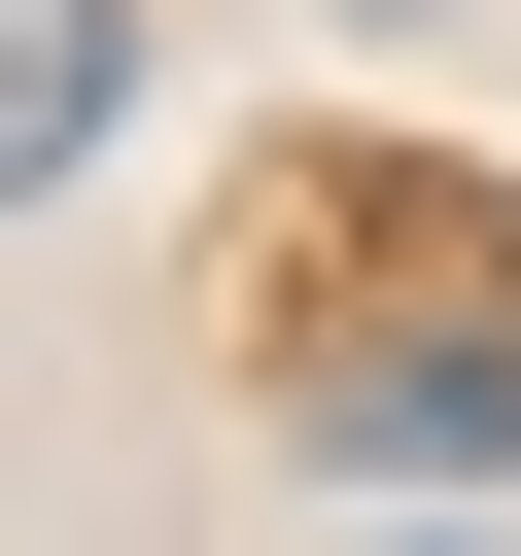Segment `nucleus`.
Returning a JSON list of instances; mask_svg holds the SVG:
<instances>
[{"label": "nucleus", "mask_w": 521, "mask_h": 556, "mask_svg": "<svg viewBox=\"0 0 521 556\" xmlns=\"http://www.w3.org/2000/svg\"><path fill=\"white\" fill-rule=\"evenodd\" d=\"M104 104H139V35H104V0H0V208L104 174Z\"/></svg>", "instance_id": "obj_1"}, {"label": "nucleus", "mask_w": 521, "mask_h": 556, "mask_svg": "<svg viewBox=\"0 0 521 556\" xmlns=\"http://www.w3.org/2000/svg\"><path fill=\"white\" fill-rule=\"evenodd\" d=\"M382 556H452V521H382Z\"/></svg>", "instance_id": "obj_2"}]
</instances>
